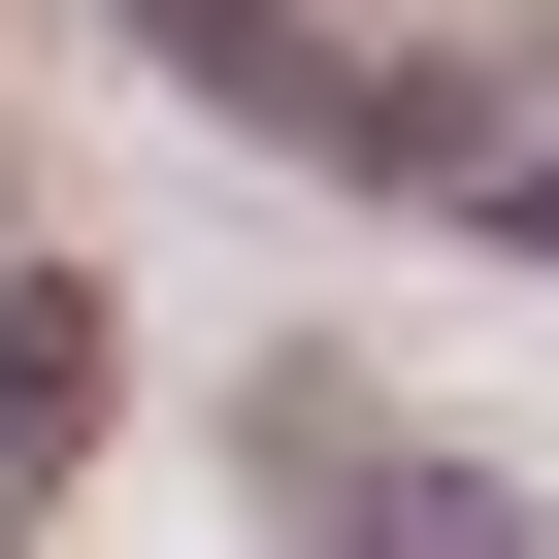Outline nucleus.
<instances>
[{
	"label": "nucleus",
	"mask_w": 559,
	"mask_h": 559,
	"mask_svg": "<svg viewBox=\"0 0 559 559\" xmlns=\"http://www.w3.org/2000/svg\"><path fill=\"white\" fill-rule=\"evenodd\" d=\"M395 559H493V526H461V493H395Z\"/></svg>",
	"instance_id": "nucleus-1"
}]
</instances>
